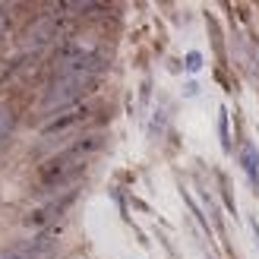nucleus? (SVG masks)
Here are the masks:
<instances>
[{
  "label": "nucleus",
  "instance_id": "3",
  "mask_svg": "<svg viewBox=\"0 0 259 259\" xmlns=\"http://www.w3.org/2000/svg\"><path fill=\"white\" fill-rule=\"evenodd\" d=\"M63 13H67V4L57 7V10H51V13L35 16V22L22 32V48H25V51H38V48L51 45V41H57L60 32H63V22H67V16H63Z\"/></svg>",
  "mask_w": 259,
  "mask_h": 259
},
{
  "label": "nucleus",
  "instance_id": "7",
  "mask_svg": "<svg viewBox=\"0 0 259 259\" xmlns=\"http://www.w3.org/2000/svg\"><path fill=\"white\" fill-rule=\"evenodd\" d=\"M10 130H13V111L0 105V142L7 139V133H10Z\"/></svg>",
  "mask_w": 259,
  "mask_h": 259
},
{
  "label": "nucleus",
  "instance_id": "8",
  "mask_svg": "<svg viewBox=\"0 0 259 259\" xmlns=\"http://www.w3.org/2000/svg\"><path fill=\"white\" fill-rule=\"evenodd\" d=\"M7 22H10V16L4 10H0V38H4V32H7Z\"/></svg>",
  "mask_w": 259,
  "mask_h": 259
},
{
  "label": "nucleus",
  "instance_id": "5",
  "mask_svg": "<svg viewBox=\"0 0 259 259\" xmlns=\"http://www.w3.org/2000/svg\"><path fill=\"white\" fill-rule=\"evenodd\" d=\"M73 202H76V190L63 193L60 199H51L48 205H41V209H35L29 218H25V225H29V228H45V225H51V222H54V218H60V215L67 212Z\"/></svg>",
  "mask_w": 259,
  "mask_h": 259
},
{
  "label": "nucleus",
  "instance_id": "1",
  "mask_svg": "<svg viewBox=\"0 0 259 259\" xmlns=\"http://www.w3.org/2000/svg\"><path fill=\"white\" fill-rule=\"evenodd\" d=\"M105 63H108V57L98 54V57H92V60L79 63V67H73V70L54 73V76H51L48 92H45L41 108H45L48 114H57V111L63 114V111L76 108V105H82L85 95L92 92V89L98 85V79L105 76Z\"/></svg>",
  "mask_w": 259,
  "mask_h": 259
},
{
  "label": "nucleus",
  "instance_id": "9",
  "mask_svg": "<svg viewBox=\"0 0 259 259\" xmlns=\"http://www.w3.org/2000/svg\"><path fill=\"white\" fill-rule=\"evenodd\" d=\"M41 259H54V253H48V256H41Z\"/></svg>",
  "mask_w": 259,
  "mask_h": 259
},
{
  "label": "nucleus",
  "instance_id": "6",
  "mask_svg": "<svg viewBox=\"0 0 259 259\" xmlns=\"http://www.w3.org/2000/svg\"><path fill=\"white\" fill-rule=\"evenodd\" d=\"M89 117V108L85 105H76V108H70V111H63L60 117H54V120H48L45 126H41V133L45 136H54V133H63V130H70V126H76V123H82Z\"/></svg>",
  "mask_w": 259,
  "mask_h": 259
},
{
  "label": "nucleus",
  "instance_id": "2",
  "mask_svg": "<svg viewBox=\"0 0 259 259\" xmlns=\"http://www.w3.org/2000/svg\"><path fill=\"white\" fill-rule=\"evenodd\" d=\"M101 149V136H85V139H76L73 146H67L63 152H57L54 158H48L38 171V184L41 190H54V187H63L67 180L79 177L82 167H85V158L95 155Z\"/></svg>",
  "mask_w": 259,
  "mask_h": 259
},
{
  "label": "nucleus",
  "instance_id": "4",
  "mask_svg": "<svg viewBox=\"0 0 259 259\" xmlns=\"http://www.w3.org/2000/svg\"><path fill=\"white\" fill-rule=\"evenodd\" d=\"M54 237H57V231H45V234H38L32 240H22L19 247L4 250L0 259H41L48 253H54Z\"/></svg>",
  "mask_w": 259,
  "mask_h": 259
}]
</instances>
